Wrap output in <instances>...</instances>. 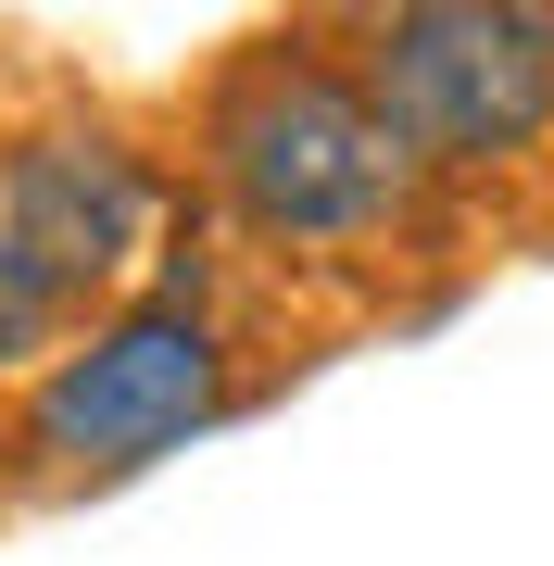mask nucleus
<instances>
[{
  "mask_svg": "<svg viewBox=\"0 0 554 566\" xmlns=\"http://www.w3.org/2000/svg\"><path fill=\"white\" fill-rule=\"evenodd\" d=\"M51 353H63V303L39 290V264L0 240V378H39Z\"/></svg>",
  "mask_w": 554,
  "mask_h": 566,
  "instance_id": "39448f33",
  "label": "nucleus"
},
{
  "mask_svg": "<svg viewBox=\"0 0 554 566\" xmlns=\"http://www.w3.org/2000/svg\"><path fill=\"white\" fill-rule=\"evenodd\" d=\"M353 88H366V114L390 126L404 164H441V177L516 164L554 126V13H516V0H416V13H378Z\"/></svg>",
  "mask_w": 554,
  "mask_h": 566,
  "instance_id": "f03ea898",
  "label": "nucleus"
},
{
  "mask_svg": "<svg viewBox=\"0 0 554 566\" xmlns=\"http://www.w3.org/2000/svg\"><path fill=\"white\" fill-rule=\"evenodd\" d=\"M215 189L240 202L265 240L290 252H341V240H378L404 214L416 164L390 151V126L366 114V88L315 51H252L240 76L215 88Z\"/></svg>",
  "mask_w": 554,
  "mask_h": 566,
  "instance_id": "f257e3e1",
  "label": "nucleus"
},
{
  "mask_svg": "<svg viewBox=\"0 0 554 566\" xmlns=\"http://www.w3.org/2000/svg\"><path fill=\"white\" fill-rule=\"evenodd\" d=\"M151 214H165L151 164L126 151V139H102V126H39V139L0 151V240L39 264V290H51L63 315L139 277Z\"/></svg>",
  "mask_w": 554,
  "mask_h": 566,
  "instance_id": "20e7f679",
  "label": "nucleus"
},
{
  "mask_svg": "<svg viewBox=\"0 0 554 566\" xmlns=\"http://www.w3.org/2000/svg\"><path fill=\"white\" fill-rule=\"evenodd\" d=\"M227 416V340L215 315L165 290V303H114L102 327H76L39 390H25V441H39L63 479H126V465L177 453L189 428Z\"/></svg>",
  "mask_w": 554,
  "mask_h": 566,
  "instance_id": "7ed1b4c3",
  "label": "nucleus"
}]
</instances>
